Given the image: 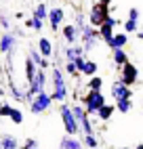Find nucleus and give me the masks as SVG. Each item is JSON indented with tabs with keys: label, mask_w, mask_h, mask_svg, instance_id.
Wrapping results in <instances>:
<instances>
[{
	"label": "nucleus",
	"mask_w": 143,
	"mask_h": 149,
	"mask_svg": "<svg viewBox=\"0 0 143 149\" xmlns=\"http://www.w3.org/2000/svg\"><path fill=\"white\" fill-rule=\"evenodd\" d=\"M50 84H53V88H50V97H53V101L67 103V99H69V86L65 82L63 69H61L59 65L50 67Z\"/></svg>",
	"instance_id": "nucleus-1"
},
{
	"label": "nucleus",
	"mask_w": 143,
	"mask_h": 149,
	"mask_svg": "<svg viewBox=\"0 0 143 149\" xmlns=\"http://www.w3.org/2000/svg\"><path fill=\"white\" fill-rule=\"evenodd\" d=\"M80 103H82L84 111L88 116H97V111L105 105V97H103V93H99V91H88L86 95L80 97Z\"/></svg>",
	"instance_id": "nucleus-2"
},
{
	"label": "nucleus",
	"mask_w": 143,
	"mask_h": 149,
	"mask_svg": "<svg viewBox=\"0 0 143 149\" xmlns=\"http://www.w3.org/2000/svg\"><path fill=\"white\" fill-rule=\"evenodd\" d=\"M59 116H61V122H63L65 134L76 136L78 132H82V130H80L78 120L74 118V113H72V105H69V103H59Z\"/></svg>",
	"instance_id": "nucleus-3"
},
{
	"label": "nucleus",
	"mask_w": 143,
	"mask_h": 149,
	"mask_svg": "<svg viewBox=\"0 0 143 149\" xmlns=\"http://www.w3.org/2000/svg\"><path fill=\"white\" fill-rule=\"evenodd\" d=\"M27 105H29V111L34 116H42V113H46L50 109V105H53V97H50V93L42 91V93H38Z\"/></svg>",
	"instance_id": "nucleus-4"
},
{
	"label": "nucleus",
	"mask_w": 143,
	"mask_h": 149,
	"mask_svg": "<svg viewBox=\"0 0 143 149\" xmlns=\"http://www.w3.org/2000/svg\"><path fill=\"white\" fill-rule=\"evenodd\" d=\"M46 72L44 69H38V74L34 76V80L27 84V91H25V103H29L32 99L38 95V93H42L44 88H46Z\"/></svg>",
	"instance_id": "nucleus-5"
},
{
	"label": "nucleus",
	"mask_w": 143,
	"mask_h": 149,
	"mask_svg": "<svg viewBox=\"0 0 143 149\" xmlns=\"http://www.w3.org/2000/svg\"><path fill=\"white\" fill-rule=\"evenodd\" d=\"M80 40H82L84 53H90V51H93V48L97 46V42L101 40V38H99V29L86 23L82 29H80Z\"/></svg>",
	"instance_id": "nucleus-6"
},
{
	"label": "nucleus",
	"mask_w": 143,
	"mask_h": 149,
	"mask_svg": "<svg viewBox=\"0 0 143 149\" xmlns=\"http://www.w3.org/2000/svg\"><path fill=\"white\" fill-rule=\"evenodd\" d=\"M72 113H74V118L78 120L82 134H95V130H93V124H90V116L84 111L82 103H74V105H72Z\"/></svg>",
	"instance_id": "nucleus-7"
},
{
	"label": "nucleus",
	"mask_w": 143,
	"mask_h": 149,
	"mask_svg": "<svg viewBox=\"0 0 143 149\" xmlns=\"http://www.w3.org/2000/svg\"><path fill=\"white\" fill-rule=\"evenodd\" d=\"M107 15H111L109 13V6H103V4H93V6H90V11H88V25H93V27H101V25H103V21H105V19H107Z\"/></svg>",
	"instance_id": "nucleus-8"
},
{
	"label": "nucleus",
	"mask_w": 143,
	"mask_h": 149,
	"mask_svg": "<svg viewBox=\"0 0 143 149\" xmlns=\"http://www.w3.org/2000/svg\"><path fill=\"white\" fill-rule=\"evenodd\" d=\"M46 21H48V25H50L53 32H59V29L65 25V8L63 6H50Z\"/></svg>",
	"instance_id": "nucleus-9"
},
{
	"label": "nucleus",
	"mask_w": 143,
	"mask_h": 149,
	"mask_svg": "<svg viewBox=\"0 0 143 149\" xmlns=\"http://www.w3.org/2000/svg\"><path fill=\"white\" fill-rule=\"evenodd\" d=\"M17 51V36L13 32H2L0 34V55H13Z\"/></svg>",
	"instance_id": "nucleus-10"
},
{
	"label": "nucleus",
	"mask_w": 143,
	"mask_h": 149,
	"mask_svg": "<svg viewBox=\"0 0 143 149\" xmlns=\"http://www.w3.org/2000/svg\"><path fill=\"white\" fill-rule=\"evenodd\" d=\"M120 80L124 82L128 88L132 86V84H137V80H139V67H135V63H126V65H122L120 67Z\"/></svg>",
	"instance_id": "nucleus-11"
},
{
	"label": "nucleus",
	"mask_w": 143,
	"mask_h": 149,
	"mask_svg": "<svg viewBox=\"0 0 143 149\" xmlns=\"http://www.w3.org/2000/svg\"><path fill=\"white\" fill-rule=\"evenodd\" d=\"M109 93H111V99H114V101H120V99H132V88H128L122 80H116L114 84H111Z\"/></svg>",
	"instance_id": "nucleus-12"
},
{
	"label": "nucleus",
	"mask_w": 143,
	"mask_h": 149,
	"mask_svg": "<svg viewBox=\"0 0 143 149\" xmlns=\"http://www.w3.org/2000/svg\"><path fill=\"white\" fill-rule=\"evenodd\" d=\"M61 38H63V42L69 46V44H76L80 40V32L76 29L74 23H65L63 27H61Z\"/></svg>",
	"instance_id": "nucleus-13"
},
{
	"label": "nucleus",
	"mask_w": 143,
	"mask_h": 149,
	"mask_svg": "<svg viewBox=\"0 0 143 149\" xmlns=\"http://www.w3.org/2000/svg\"><path fill=\"white\" fill-rule=\"evenodd\" d=\"M84 55L86 53H84L82 44H69V46L63 48V59L65 61H76L78 57H84Z\"/></svg>",
	"instance_id": "nucleus-14"
},
{
	"label": "nucleus",
	"mask_w": 143,
	"mask_h": 149,
	"mask_svg": "<svg viewBox=\"0 0 143 149\" xmlns=\"http://www.w3.org/2000/svg\"><path fill=\"white\" fill-rule=\"evenodd\" d=\"M27 57L29 59H32V61L38 65V69H44V72H46V69L50 67V63H48V59H44L42 55H40V51H38V48H29V53H27Z\"/></svg>",
	"instance_id": "nucleus-15"
},
{
	"label": "nucleus",
	"mask_w": 143,
	"mask_h": 149,
	"mask_svg": "<svg viewBox=\"0 0 143 149\" xmlns=\"http://www.w3.org/2000/svg\"><path fill=\"white\" fill-rule=\"evenodd\" d=\"M82 147H84V143L80 141V139L69 136V134H65V136L59 141V149H82Z\"/></svg>",
	"instance_id": "nucleus-16"
},
{
	"label": "nucleus",
	"mask_w": 143,
	"mask_h": 149,
	"mask_svg": "<svg viewBox=\"0 0 143 149\" xmlns=\"http://www.w3.org/2000/svg\"><path fill=\"white\" fill-rule=\"evenodd\" d=\"M38 51H40V55H42L44 59H50L53 57V53H55V46H53V42L48 40V38H40L38 40Z\"/></svg>",
	"instance_id": "nucleus-17"
},
{
	"label": "nucleus",
	"mask_w": 143,
	"mask_h": 149,
	"mask_svg": "<svg viewBox=\"0 0 143 149\" xmlns=\"http://www.w3.org/2000/svg\"><path fill=\"white\" fill-rule=\"evenodd\" d=\"M0 149H19V141L15 134H0Z\"/></svg>",
	"instance_id": "nucleus-18"
},
{
	"label": "nucleus",
	"mask_w": 143,
	"mask_h": 149,
	"mask_svg": "<svg viewBox=\"0 0 143 149\" xmlns=\"http://www.w3.org/2000/svg\"><path fill=\"white\" fill-rule=\"evenodd\" d=\"M23 74H25V82H27V84L32 82V80H34V76L38 74V65H36L29 57H25V67H23Z\"/></svg>",
	"instance_id": "nucleus-19"
},
{
	"label": "nucleus",
	"mask_w": 143,
	"mask_h": 149,
	"mask_svg": "<svg viewBox=\"0 0 143 149\" xmlns=\"http://www.w3.org/2000/svg\"><path fill=\"white\" fill-rule=\"evenodd\" d=\"M114 34H116V29L111 27V25H107V23H103V25L99 27V38H101V42H105L107 46L111 42V38H114Z\"/></svg>",
	"instance_id": "nucleus-20"
},
{
	"label": "nucleus",
	"mask_w": 143,
	"mask_h": 149,
	"mask_svg": "<svg viewBox=\"0 0 143 149\" xmlns=\"http://www.w3.org/2000/svg\"><path fill=\"white\" fill-rule=\"evenodd\" d=\"M114 111H116V105L105 103V105L97 111V118H99L101 122H109V120H111V116H114Z\"/></svg>",
	"instance_id": "nucleus-21"
},
{
	"label": "nucleus",
	"mask_w": 143,
	"mask_h": 149,
	"mask_svg": "<svg viewBox=\"0 0 143 149\" xmlns=\"http://www.w3.org/2000/svg\"><path fill=\"white\" fill-rule=\"evenodd\" d=\"M128 44V34H114V38H111V42H109V48L111 51H116V48H124Z\"/></svg>",
	"instance_id": "nucleus-22"
},
{
	"label": "nucleus",
	"mask_w": 143,
	"mask_h": 149,
	"mask_svg": "<svg viewBox=\"0 0 143 149\" xmlns=\"http://www.w3.org/2000/svg\"><path fill=\"white\" fill-rule=\"evenodd\" d=\"M111 59H114V65L120 69L122 65H126L128 63V55H126V51L124 48H116L114 53H111Z\"/></svg>",
	"instance_id": "nucleus-23"
},
{
	"label": "nucleus",
	"mask_w": 143,
	"mask_h": 149,
	"mask_svg": "<svg viewBox=\"0 0 143 149\" xmlns=\"http://www.w3.org/2000/svg\"><path fill=\"white\" fill-rule=\"evenodd\" d=\"M32 17L40 19V21H46V19H48V6H46L44 2L36 4V6H34V13H32Z\"/></svg>",
	"instance_id": "nucleus-24"
},
{
	"label": "nucleus",
	"mask_w": 143,
	"mask_h": 149,
	"mask_svg": "<svg viewBox=\"0 0 143 149\" xmlns=\"http://www.w3.org/2000/svg\"><path fill=\"white\" fill-rule=\"evenodd\" d=\"M8 91H11V97L15 101H25V91H21L15 82H8Z\"/></svg>",
	"instance_id": "nucleus-25"
},
{
	"label": "nucleus",
	"mask_w": 143,
	"mask_h": 149,
	"mask_svg": "<svg viewBox=\"0 0 143 149\" xmlns=\"http://www.w3.org/2000/svg\"><path fill=\"white\" fill-rule=\"evenodd\" d=\"M97 69H99V65L95 63V61H88L86 59V63H84V67H82V72H80V76H97Z\"/></svg>",
	"instance_id": "nucleus-26"
},
{
	"label": "nucleus",
	"mask_w": 143,
	"mask_h": 149,
	"mask_svg": "<svg viewBox=\"0 0 143 149\" xmlns=\"http://www.w3.org/2000/svg\"><path fill=\"white\" fill-rule=\"evenodd\" d=\"M114 105H116V111H120V113H128L132 109V101H130V99H120V101H116Z\"/></svg>",
	"instance_id": "nucleus-27"
},
{
	"label": "nucleus",
	"mask_w": 143,
	"mask_h": 149,
	"mask_svg": "<svg viewBox=\"0 0 143 149\" xmlns=\"http://www.w3.org/2000/svg\"><path fill=\"white\" fill-rule=\"evenodd\" d=\"M86 86H88V91H99V93H101L103 78H101V76H90V78H88V82H86Z\"/></svg>",
	"instance_id": "nucleus-28"
},
{
	"label": "nucleus",
	"mask_w": 143,
	"mask_h": 149,
	"mask_svg": "<svg viewBox=\"0 0 143 149\" xmlns=\"http://www.w3.org/2000/svg\"><path fill=\"white\" fill-rule=\"evenodd\" d=\"M25 27L34 29V32H42L44 21H40V19H36V17H29V19H25Z\"/></svg>",
	"instance_id": "nucleus-29"
},
{
	"label": "nucleus",
	"mask_w": 143,
	"mask_h": 149,
	"mask_svg": "<svg viewBox=\"0 0 143 149\" xmlns=\"http://www.w3.org/2000/svg\"><path fill=\"white\" fill-rule=\"evenodd\" d=\"M122 27H124V34H137V32H139V21L126 19V21L122 23Z\"/></svg>",
	"instance_id": "nucleus-30"
},
{
	"label": "nucleus",
	"mask_w": 143,
	"mask_h": 149,
	"mask_svg": "<svg viewBox=\"0 0 143 149\" xmlns=\"http://www.w3.org/2000/svg\"><path fill=\"white\" fill-rule=\"evenodd\" d=\"M82 143H84V147H88V149H97V147H99V139H97L95 134H84Z\"/></svg>",
	"instance_id": "nucleus-31"
},
{
	"label": "nucleus",
	"mask_w": 143,
	"mask_h": 149,
	"mask_svg": "<svg viewBox=\"0 0 143 149\" xmlns=\"http://www.w3.org/2000/svg\"><path fill=\"white\" fill-rule=\"evenodd\" d=\"M86 23H88V17H86L84 13H76V17H74V25H76L78 32H80V29H82Z\"/></svg>",
	"instance_id": "nucleus-32"
},
{
	"label": "nucleus",
	"mask_w": 143,
	"mask_h": 149,
	"mask_svg": "<svg viewBox=\"0 0 143 149\" xmlns=\"http://www.w3.org/2000/svg\"><path fill=\"white\" fill-rule=\"evenodd\" d=\"M8 120H11L13 124H23V111H21V109H17V107H13V111H11V116H8Z\"/></svg>",
	"instance_id": "nucleus-33"
},
{
	"label": "nucleus",
	"mask_w": 143,
	"mask_h": 149,
	"mask_svg": "<svg viewBox=\"0 0 143 149\" xmlns=\"http://www.w3.org/2000/svg\"><path fill=\"white\" fill-rule=\"evenodd\" d=\"M65 74L72 76V78H78L80 76V72H78V67H76L74 61H65Z\"/></svg>",
	"instance_id": "nucleus-34"
},
{
	"label": "nucleus",
	"mask_w": 143,
	"mask_h": 149,
	"mask_svg": "<svg viewBox=\"0 0 143 149\" xmlns=\"http://www.w3.org/2000/svg\"><path fill=\"white\" fill-rule=\"evenodd\" d=\"M0 29H4V32H11V19H8L4 13H0Z\"/></svg>",
	"instance_id": "nucleus-35"
},
{
	"label": "nucleus",
	"mask_w": 143,
	"mask_h": 149,
	"mask_svg": "<svg viewBox=\"0 0 143 149\" xmlns=\"http://www.w3.org/2000/svg\"><path fill=\"white\" fill-rule=\"evenodd\" d=\"M13 111V105L11 103H0V118H8Z\"/></svg>",
	"instance_id": "nucleus-36"
},
{
	"label": "nucleus",
	"mask_w": 143,
	"mask_h": 149,
	"mask_svg": "<svg viewBox=\"0 0 143 149\" xmlns=\"http://www.w3.org/2000/svg\"><path fill=\"white\" fill-rule=\"evenodd\" d=\"M34 147H38V141L32 139V136H27L25 141H23V149H34Z\"/></svg>",
	"instance_id": "nucleus-37"
},
{
	"label": "nucleus",
	"mask_w": 143,
	"mask_h": 149,
	"mask_svg": "<svg viewBox=\"0 0 143 149\" xmlns=\"http://www.w3.org/2000/svg\"><path fill=\"white\" fill-rule=\"evenodd\" d=\"M103 23H107V25H111V27H114V29H116V25H118L120 21H118V17H114V15H107V19H105V21H103Z\"/></svg>",
	"instance_id": "nucleus-38"
},
{
	"label": "nucleus",
	"mask_w": 143,
	"mask_h": 149,
	"mask_svg": "<svg viewBox=\"0 0 143 149\" xmlns=\"http://www.w3.org/2000/svg\"><path fill=\"white\" fill-rule=\"evenodd\" d=\"M128 19H132V21H139V8H137V6H132L130 11H128Z\"/></svg>",
	"instance_id": "nucleus-39"
},
{
	"label": "nucleus",
	"mask_w": 143,
	"mask_h": 149,
	"mask_svg": "<svg viewBox=\"0 0 143 149\" xmlns=\"http://www.w3.org/2000/svg\"><path fill=\"white\" fill-rule=\"evenodd\" d=\"M114 0H97V4H103V6H111Z\"/></svg>",
	"instance_id": "nucleus-40"
},
{
	"label": "nucleus",
	"mask_w": 143,
	"mask_h": 149,
	"mask_svg": "<svg viewBox=\"0 0 143 149\" xmlns=\"http://www.w3.org/2000/svg\"><path fill=\"white\" fill-rule=\"evenodd\" d=\"M137 38H139V40H143V29H139V32H137Z\"/></svg>",
	"instance_id": "nucleus-41"
},
{
	"label": "nucleus",
	"mask_w": 143,
	"mask_h": 149,
	"mask_svg": "<svg viewBox=\"0 0 143 149\" xmlns=\"http://www.w3.org/2000/svg\"><path fill=\"white\" fill-rule=\"evenodd\" d=\"M4 95H6V93H4V88H2V86H0V99H2Z\"/></svg>",
	"instance_id": "nucleus-42"
},
{
	"label": "nucleus",
	"mask_w": 143,
	"mask_h": 149,
	"mask_svg": "<svg viewBox=\"0 0 143 149\" xmlns=\"http://www.w3.org/2000/svg\"><path fill=\"white\" fill-rule=\"evenodd\" d=\"M135 149H143V143H139V145H137V147H135Z\"/></svg>",
	"instance_id": "nucleus-43"
},
{
	"label": "nucleus",
	"mask_w": 143,
	"mask_h": 149,
	"mask_svg": "<svg viewBox=\"0 0 143 149\" xmlns=\"http://www.w3.org/2000/svg\"><path fill=\"white\" fill-rule=\"evenodd\" d=\"M118 149H128V147H118Z\"/></svg>",
	"instance_id": "nucleus-44"
},
{
	"label": "nucleus",
	"mask_w": 143,
	"mask_h": 149,
	"mask_svg": "<svg viewBox=\"0 0 143 149\" xmlns=\"http://www.w3.org/2000/svg\"><path fill=\"white\" fill-rule=\"evenodd\" d=\"M141 107H143V99H141Z\"/></svg>",
	"instance_id": "nucleus-45"
},
{
	"label": "nucleus",
	"mask_w": 143,
	"mask_h": 149,
	"mask_svg": "<svg viewBox=\"0 0 143 149\" xmlns=\"http://www.w3.org/2000/svg\"><path fill=\"white\" fill-rule=\"evenodd\" d=\"M34 149H38V147H34Z\"/></svg>",
	"instance_id": "nucleus-46"
},
{
	"label": "nucleus",
	"mask_w": 143,
	"mask_h": 149,
	"mask_svg": "<svg viewBox=\"0 0 143 149\" xmlns=\"http://www.w3.org/2000/svg\"><path fill=\"white\" fill-rule=\"evenodd\" d=\"M97 149H101V147H97Z\"/></svg>",
	"instance_id": "nucleus-47"
}]
</instances>
